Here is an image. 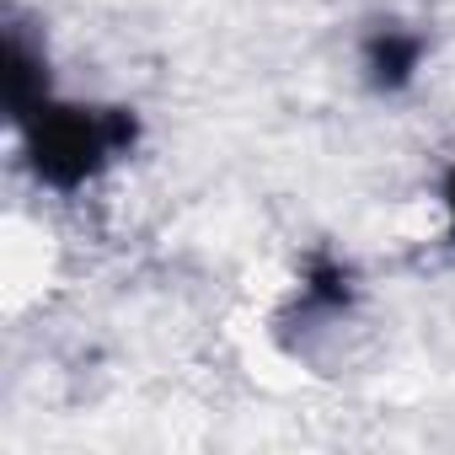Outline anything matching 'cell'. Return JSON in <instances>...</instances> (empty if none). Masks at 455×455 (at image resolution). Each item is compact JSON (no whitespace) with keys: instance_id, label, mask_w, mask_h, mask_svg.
Wrapping results in <instances>:
<instances>
[{"instance_id":"cell-1","label":"cell","mask_w":455,"mask_h":455,"mask_svg":"<svg viewBox=\"0 0 455 455\" xmlns=\"http://www.w3.org/2000/svg\"><path fill=\"white\" fill-rule=\"evenodd\" d=\"M134 134H140V124L124 108H54V102H44L28 118L33 172L49 188H81L113 156H124L134 145Z\"/></svg>"},{"instance_id":"cell-2","label":"cell","mask_w":455,"mask_h":455,"mask_svg":"<svg viewBox=\"0 0 455 455\" xmlns=\"http://www.w3.org/2000/svg\"><path fill=\"white\" fill-rule=\"evenodd\" d=\"M418 60H423V38L418 33H402V28H380L364 44V70H370V86L375 92H402L418 76Z\"/></svg>"},{"instance_id":"cell-3","label":"cell","mask_w":455,"mask_h":455,"mask_svg":"<svg viewBox=\"0 0 455 455\" xmlns=\"http://www.w3.org/2000/svg\"><path fill=\"white\" fill-rule=\"evenodd\" d=\"M306 300L322 306V311H343L354 300V274L338 258H311V268H306Z\"/></svg>"},{"instance_id":"cell-4","label":"cell","mask_w":455,"mask_h":455,"mask_svg":"<svg viewBox=\"0 0 455 455\" xmlns=\"http://www.w3.org/2000/svg\"><path fill=\"white\" fill-rule=\"evenodd\" d=\"M444 209H450V242H455V166L444 177Z\"/></svg>"}]
</instances>
